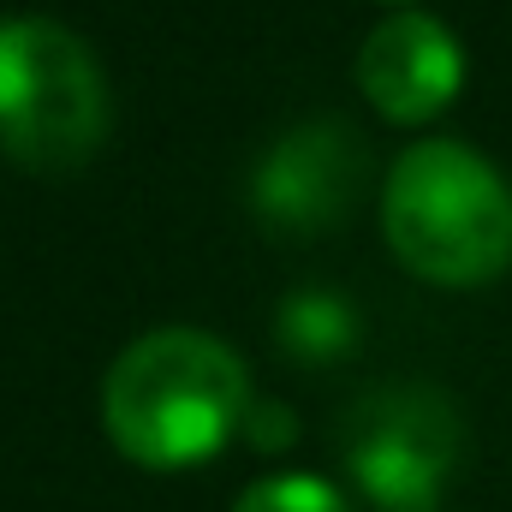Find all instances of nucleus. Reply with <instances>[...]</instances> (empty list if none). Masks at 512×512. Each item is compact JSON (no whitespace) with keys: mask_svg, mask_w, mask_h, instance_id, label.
<instances>
[{"mask_svg":"<svg viewBox=\"0 0 512 512\" xmlns=\"http://www.w3.org/2000/svg\"><path fill=\"white\" fill-rule=\"evenodd\" d=\"M256 393L239 352L203 328H149L102 376V429L143 471H191L245 435Z\"/></svg>","mask_w":512,"mask_h":512,"instance_id":"obj_1","label":"nucleus"},{"mask_svg":"<svg viewBox=\"0 0 512 512\" xmlns=\"http://www.w3.org/2000/svg\"><path fill=\"white\" fill-rule=\"evenodd\" d=\"M382 239L429 286H483L512 262V191L459 137L411 143L382 185Z\"/></svg>","mask_w":512,"mask_h":512,"instance_id":"obj_2","label":"nucleus"},{"mask_svg":"<svg viewBox=\"0 0 512 512\" xmlns=\"http://www.w3.org/2000/svg\"><path fill=\"white\" fill-rule=\"evenodd\" d=\"M114 126L102 60L48 12L0 18V155L24 173H78Z\"/></svg>","mask_w":512,"mask_h":512,"instance_id":"obj_3","label":"nucleus"},{"mask_svg":"<svg viewBox=\"0 0 512 512\" xmlns=\"http://www.w3.org/2000/svg\"><path fill=\"white\" fill-rule=\"evenodd\" d=\"M459 405L429 382L376 387L346 429V471L382 512H429L459 471Z\"/></svg>","mask_w":512,"mask_h":512,"instance_id":"obj_4","label":"nucleus"},{"mask_svg":"<svg viewBox=\"0 0 512 512\" xmlns=\"http://www.w3.org/2000/svg\"><path fill=\"white\" fill-rule=\"evenodd\" d=\"M370 185V143L346 120H304L268 143L251 173V215L280 239L334 233Z\"/></svg>","mask_w":512,"mask_h":512,"instance_id":"obj_5","label":"nucleus"},{"mask_svg":"<svg viewBox=\"0 0 512 512\" xmlns=\"http://www.w3.org/2000/svg\"><path fill=\"white\" fill-rule=\"evenodd\" d=\"M465 84V48L459 36L429 12H393L358 48V90L393 126L435 120Z\"/></svg>","mask_w":512,"mask_h":512,"instance_id":"obj_6","label":"nucleus"},{"mask_svg":"<svg viewBox=\"0 0 512 512\" xmlns=\"http://www.w3.org/2000/svg\"><path fill=\"white\" fill-rule=\"evenodd\" d=\"M274 340L292 364L304 370H328L340 358L358 352L364 340V316L346 292H328V286H292L274 310Z\"/></svg>","mask_w":512,"mask_h":512,"instance_id":"obj_7","label":"nucleus"},{"mask_svg":"<svg viewBox=\"0 0 512 512\" xmlns=\"http://www.w3.org/2000/svg\"><path fill=\"white\" fill-rule=\"evenodd\" d=\"M233 512H352V507H346V495H340L328 477L286 471V477H262V483H251Z\"/></svg>","mask_w":512,"mask_h":512,"instance_id":"obj_8","label":"nucleus"},{"mask_svg":"<svg viewBox=\"0 0 512 512\" xmlns=\"http://www.w3.org/2000/svg\"><path fill=\"white\" fill-rule=\"evenodd\" d=\"M292 435H298L292 411H286L280 399H256L251 417H245V441H251L256 453H286V447H292Z\"/></svg>","mask_w":512,"mask_h":512,"instance_id":"obj_9","label":"nucleus"},{"mask_svg":"<svg viewBox=\"0 0 512 512\" xmlns=\"http://www.w3.org/2000/svg\"><path fill=\"white\" fill-rule=\"evenodd\" d=\"M387 6H405V0H387Z\"/></svg>","mask_w":512,"mask_h":512,"instance_id":"obj_10","label":"nucleus"}]
</instances>
